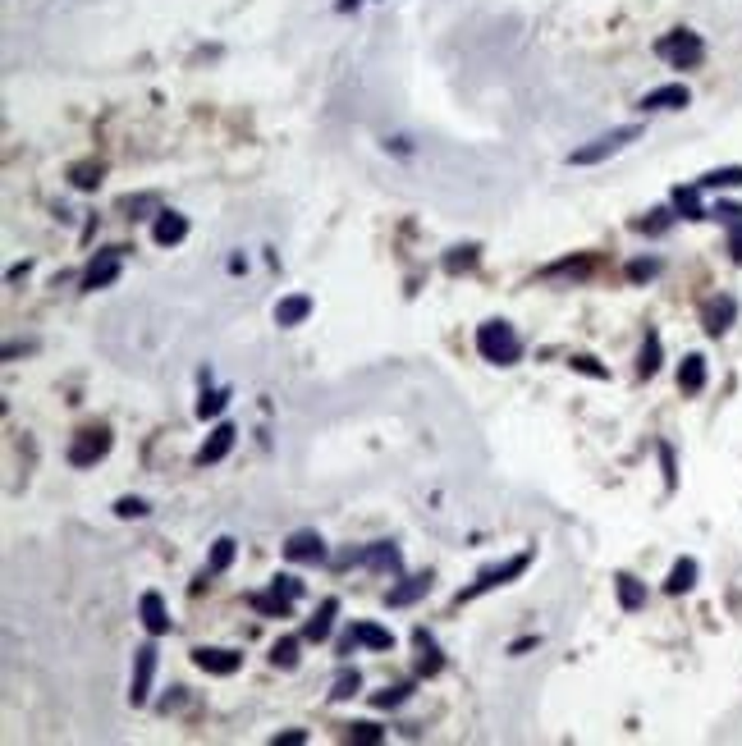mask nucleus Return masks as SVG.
Returning a JSON list of instances; mask_svg holds the SVG:
<instances>
[{"label": "nucleus", "mask_w": 742, "mask_h": 746, "mask_svg": "<svg viewBox=\"0 0 742 746\" xmlns=\"http://www.w3.org/2000/svg\"><path fill=\"white\" fill-rule=\"evenodd\" d=\"M477 353L495 366H513L523 357V339H518V330L509 321H486V326H477Z\"/></svg>", "instance_id": "obj_1"}, {"label": "nucleus", "mask_w": 742, "mask_h": 746, "mask_svg": "<svg viewBox=\"0 0 742 746\" xmlns=\"http://www.w3.org/2000/svg\"><path fill=\"white\" fill-rule=\"evenodd\" d=\"M528 568H532V550L513 554V559H504V563H495V568H481V572H477V581H472V586H463V590L454 595V605H472L477 595H486V590H495V586H509L513 577H523Z\"/></svg>", "instance_id": "obj_2"}, {"label": "nucleus", "mask_w": 742, "mask_h": 746, "mask_svg": "<svg viewBox=\"0 0 742 746\" xmlns=\"http://www.w3.org/2000/svg\"><path fill=\"white\" fill-rule=\"evenodd\" d=\"M642 137V124H623V128H610V133H601V137H591L586 146H577V152H568V165H601V161H610V156H619L628 142H637Z\"/></svg>", "instance_id": "obj_3"}, {"label": "nucleus", "mask_w": 742, "mask_h": 746, "mask_svg": "<svg viewBox=\"0 0 742 746\" xmlns=\"http://www.w3.org/2000/svg\"><path fill=\"white\" fill-rule=\"evenodd\" d=\"M655 55L664 64H674V69H697L706 60V42L692 33V28H674V33H664L655 42Z\"/></svg>", "instance_id": "obj_4"}, {"label": "nucleus", "mask_w": 742, "mask_h": 746, "mask_svg": "<svg viewBox=\"0 0 742 746\" xmlns=\"http://www.w3.org/2000/svg\"><path fill=\"white\" fill-rule=\"evenodd\" d=\"M110 430L106 426H83L79 435L69 439V467H97L110 454Z\"/></svg>", "instance_id": "obj_5"}, {"label": "nucleus", "mask_w": 742, "mask_h": 746, "mask_svg": "<svg viewBox=\"0 0 742 746\" xmlns=\"http://www.w3.org/2000/svg\"><path fill=\"white\" fill-rule=\"evenodd\" d=\"M152 678H157V641H142L133 650V683H128V705L152 701Z\"/></svg>", "instance_id": "obj_6"}, {"label": "nucleus", "mask_w": 742, "mask_h": 746, "mask_svg": "<svg viewBox=\"0 0 742 746\" xmlns=\"http://www.w3.org/2000/svg\"><path fill=\"white\" fill-rule=\"evenodd\" d=\"M193 664L202 668V674H211V678H230V674L243 668V655L239 650H220V646H197Z\"/></svg>", "instance_id": "obj_7"}, {"label": "nucleus", "mask_w": 742, "mask_h": 746, "mask_svg": "<svg viewBox=\"0 0 742 746\" xmlns=\"http://www.w3.org/2000/svg\"><path fill=\"white\" fill-rule=\"evenodd\" d=\"M362 568L366 572H381V577H404V554L395 541H371L362 550Z\"/></svg>", "instance_id": "obj_8"}, {"label": "nucleus", "mask_w": 742, "mask_h": 746, "mask_svg": "<svg viewBox=\"0 0 742 746\" xmlns=\"http://www.w3.org/2000/svg\"><path fill=\"white\" fill-rule=\"evenodd\" d=\"M737 321V297L733 293H715L710 303L701 307V326H706V335L710 339H719V335H728V326Z\"/></svg>", "instance_id": "obj_9"}, {"label": "nucleus", "mask_w": 742, "mask_h": 746, "mask_svg": "<svg viewBox=\"0 0 742 746\" xmlns=\"http://www.w3.org/2000/svg\"><path fill=\"white\" fill-rule=\"evenodd\" d=\"M124 252H128V248H106V252H101V257H97V261L83 270V288H88V293H97V288H110V284L119 279Z\"/></svg>", "instance_id": "obj_10"}, {"label": "nucleus", "mask_w": 742, "mask_h": 746, "mask_svg": "<svg viewBox=\"0 0 742 746\" xmlns=\"http://www.w3.org/2000/svg\"><path fill=\"white\" fill-rule=\"evenodd\" d=\"M234 439H239V426H234V421H220V426L206 435V444L197 449V463H202V467L225 463V458H230V449H234Z\"/></svg>", "instance_id": "obj_11"}, {"label": "nucleus", "mask_w": 742, "mask_h": 746, "mask_svg": "<svg viewBox=\"0 0 742 746\" xmlns=\"http://www.w3.org/2000/svg\"><path fill=\"white\" fill-rule=\"evenodd\" d=\"M138 619L142 628L152 632V637H166L175 623H170V609H166V595L161 590H142V600H138Z\"/></svg>", "instance_id": "obj_12"}, {"label": "nucleus", "mask_w": 742, "mask_h": 746, "mask_svg": "<svg viewBox=\"0 0 742 746\" xmlns=\"http://www.w3.org/2000/svg\"><path fill=\"white\" fill-rule=\"evenodd\" d=\"M234 554H239V541H234V536H220V541L211 545V559H206V568L197 572V581H193V590H202L206 581H215L220 572H225V568L234 563Z\"/></svg>", "instance_id": "obj_13"}, {"label": "nucleus", "mask_w": 742, "mask_h": 746, "mask_svg": "<svg viewBox=\"0 0 742 746\" xmlns=\"http://www.w3.org/2000/svg\"><path fill=\"white\" fill-rule=\"evenodd\" d=\"M284 559L289 563H321L326 559V541L317 532H293L289 545H284Z\"/></svg>", "instance_id": "obj_14"}, {"label": "nucleus", "mask_w": 742, "mask_h": 746, "mask_svg": "<svg viewBox=\"0 0 742 746\" xmlns=\"http://www.w3.org/2000/svg\"><path fill=\"white\" fill-rule=\"evenodd\" d=\"M152 239L161 243V248H175V243H184L188 239V215H179V211H157V225H152Z\"/></svg>", "instance_id": "obj_15"}, {"label": "nucleus", "mask_w": 742, "mask_h": 746, "mask_svg": "<svg viewBox=\"0 0 742 746\" xmlns=\"http://www.w3.org/2000/svg\"><path fill=\"white\" fill-rule=\"evenodd\" d=\"M335 614H339V600H335V595H326V600L317 605V614L303 623V641H330V632H335Z\"/></svg>", "instance_id": "obj_16"}, {"label": "nucleus", "mask_w": 742, "mask_h": 746, "mask_svg": "<svg viewBox=\"0 0 742 746\" xmlns=\"http://www.w3.org/2000/svg\"><path fill=\"white\" fill-rule=\"evenodd\" d=\"M683 106H692V92L683 83H664L642 97V110H683Z\"/></svg>", "instance_id": "obj_17"}, {"label": "nucleus", "mask_w": 742, "mask_h": 746, "mask_svg": "<svg viewBox=\"0 0 742 746\" xmlns=\"http://www.w3.org/2000/svg\"><path fill=\"white\" fill-rule=\"evenodd\" d=\"M422 595H431V572L399 577V586H390V595H385V605H390V609H404V605L422 600Z\"/></svg>", "instance_id": "obj_18"}, {"label": "nucleus", "mask_w": 742, "mask_h": 746, "mask_svg": "<svg viewBox=\"0 0 742 746\" xmlns=\"http://www.w3.org/2000/svg\"><path fill=\"white\" fill-rule=\"evenodd\" d=\"M413 641H417V678H435L440 668H444V655H440L435 637H431L426 628H417V632H413Z\"/></svg>", "instance_id": "obj_19"}, {"label": "nucleus", "mask_w": 742, "mask_h": 746, "mask_svg": "<svg viewBox=\"0 0 742 746\" xmlns=\"http://www.w3.org/2000/svg\"><path fill=\"white\" fill-rule=\"evenodd\" d=\"M308 316H312V297L308 293H289V297H280V303H275V326H284V330L303 326Z\"/></svg>", "instance_id": "obj_20"}, {"label": "nucleus", "mask_w": 742, "mask_h": 746, "mask_svg": "<svg viewBox=\"0 0 742 746\" xmlns=\"http://www.w3.org/2000/svg\"><path fill=\"white\" fill-rule=\"evenodd\" d=\"M614 590H619V609H623V614L646 609V586H642L633 572H619V577H614Z\"/></svg>", "instance_id": "obj_21"}, {"label": "nucleus", "mask_w": 742, "mask_h": 746, "mask_svg": "<svg viewBox=\"0 0 742 746\" xmlns=\"http://www.w3.org/2000/svg\"><path fill=\"white\" fill-rule=\"evenodd\" d=\"M679 390L683 394H701L706 390V357L701 353H688L683 366H679Z\"/></svg>", "instance_id": "obj_22"}, {"label": "nucleus", "mask_w": 742, "mask_h": 746, "mask_svg": "<svg viewBox=\"0 0 742 746\" xmlns=\"http://www.w3.org/2000/svg\"><path fill=\"white\" fill-rule=\"evenodd\" d=\"M670 206L679 211V220H706V206H701V184H688V188H674Z\"/></svg>", "instance_id": "obj_23"}, {"label": "nucleus", "mask_w": 742, "mask_h": 746, "mask_svg": "<svg viewBox=\"0 0 742 746\" xmlns=\"http://www.w3.org/2000/svg\"><path fill=\"white\" fill-rule=\"evenodd\" d=\"M697 559H679L674 568H670V577H664V590H670V595H688L692 586H697Z\"/></svg>", "instance_id": "obj_24"}, {"label": "nucleus", "mask_w": 742, "mask_h": 746, "mask_svg": "<svg viewBox=\"0 0 742 746\" xmlns=\"http://www.w3.org/2000/svg\"><path fill=\"white\" fill-rule=\"evenodd\" d=\"M674 220H679V211L674 206H655L646 220H637V234H646V239H660V234H670V225H674Z\"/></svg>", "instance_id": "obj_25"}, {"label": "nucleus", "mask_w": 742, "mask_h": 746, "mask_svg": "<svg viewBox=\"0 0 742 746\" xmlns=\"http://www.w3.org/2000/svg\"><path fill=\"white\" fill-rule=\"evenodd\" d=\"M353 632H357V646H366V650H390L395 646V632L381 628V623H353Z\"/></svg>", "instance_id": "obj_26"}, {"label": "nucleus", "mask_w": 742, "mask_h": 746, "mask_svg": "<svg viewBox=\"0 0 742 746\" xmlns=\"http://www.w3.org/2000/svg\"><path fill=\"white\" fill-rule=\"evenodd\" d=\"M248 605H252L257 614H266V619H289V609H293V600H289V595H280V590H271V595H248Z\"/></svg>", "instance_id": "obj_27"}, {"label": "nucleus", "mask_w": 742, "mask_h": 746, "mask_svg": "<svg viewBox=\"0 0 742 746\" xmlns=\"http://www.w3.org/2000/svg\"><path fill=\"white\" fill-rule=\"evenodd\" d=\"M101 175H106L101 161H79V165L69 170V184H73V188H83V193H92V188L101 184Z\"/></svg>", "instance_id": "obj_28"}, {"label": "nucleus", "mask_w": 742, "mask_h": 746, "mask_svg": "<svg viewBox=\"0 0 742 746\" xmlns=\"http://www.w3.org/2000/svg\"><path fill=\"white\" fill-rule=\"evenodd\" d=\"M225 408H230V390H211V385H202V399H197V417H202V421L220 417Z\"/></svg>", "instance_id": "obj_29"}, {"label": "nucleus", "mask_w": 742, "mask_h": 746, "mask_svg": "<svg viewBox=\"0 0 742 746\" xmlns=\"http://www.w3.org/2000/svg\"><path fill=\"white\" fill-rule=\"evenodd\" d=\"M697 184H701V193H706V188H742V165H719V170H706Z\"/></svg>", "instance_id": "obj_30"}, {"label": "nucleus", "mask_w": 742, "mask_h": 746, "mask_svg": "<svg viewBox=\"0 0 742 746\" xmlns=\"http://www.w3.org/2000/svg\"><path fill=\"white\" fill-rule=\"evenodd\" d=\"M299 646H303V637H280L271 646V664L275 668H299Z\"/></svg>", "instance_id": "obj_31"}, {"label": "nucleus", "mask_w": 742, "mask_h": 746, "mask_svg": "<svg viewBox=\"0 0 742 746\" xmlns=\"http://www.w3.org/2000/svg\"><path fill=\"white\" fill-rule=\"evenodd\" d=\"M660 357H664V348H660V335H646V344H642V357H637V376H655V371H660Z\"/></svg>", "instance_id": "obj_32"}, {"label": "nucleus", "mask_w": 742, "mask_h": 746, "mask_svg": "<svg viewBox=\"0 0 742 746\" xmlns=\"http://www.w3.org/2000/svg\"><path fill=\"white\" fill-rule=\"evenodd\" d=\"M357 687H362V674H357V668H339V678H335V687H330V701H348V696H357Z\"/></svg>", "instance_id": "obj_33"}, {"label": "nucleus", "mask_w": 742, "mask_h": 746, "mask_svg": "<svg viewBox=\"0 0 742 746\" xmlns=\"http://www.w3.org/2000/svg\"><path fill=\"white\" fill-rule=\"evenodd\" d=\"M408 696H413V683H399V687H385V692H376V696H371V705H376V710H399Z\"/></svg>", "instance_id": "obj_34"}, {"label": "nucleus", "mask_w": 742, "mask_h": 746, "mask_svg": "<svg viewBox=\"0 0 742 746\" xmlns=\"http://www.w3.org/2000/svg\"><path fill=\"white\" fill-rule=\"evenodd\" d=\"M119 211H128V220H138L142 211H152V215H157V211H161V197H157V193H138V197H124Z\"/></svg>", "instance_id": "obj_35"}, {"label": "nucleus", "mask_w": 742, "mask_h": 746, "mask_svg": "<svg viewBox=\"0 0 742 746\" xmlns=\"http://www.w3.org/2000/svg\"><path fill=\"white\" fill-rule=\"evenodd\" d=\"M568 366H573V371H582V376H591V381H610V371H605L596 357H591V353H573V357H568Z\"/></svg>", "instance_id": "obj_36"}, {"label": "nucleus", "mask_w": 742, "mask_h": 746, "mask_svg": "<svg viewBox=\"0 0 742 746\" xmlns=\"http://www.w3.org/2000/svg\"><path fill=\"white\" fill-rule=\"evenodd\" d=\"M468 266H477V243H468V248H454L450 257H444V270H450V275H459V270H468Z\"/></svg>", "instance_id": "obj_37"}, {"label": "nucleus", "mask_w": 742, "mask_h": 746, "mask_svg": "<svg viewBox=\"0 0 742 746\" xmlns=\"http://www.w3.org/2000/svg\"><path fill=\"white\" fill-rule=\"evenodd\" d=\"M271 590L289 595V600H303V581L293 577V572H275V577H271Z\"/></svg>", "instance_id": "obj_38"}, {"label": "nucleus", "mask_w": 742, "mask_h": 746, "mask_svg": "<svg viewBox=\"0 0 742 746\" xmlns=\"http://www.w3.org/2000/svg\"><path fill=\"white\" fill-rule=\"evenodd\" d=\"M152 508H147V499H138V495H124V499H115V517H147Z\"/></svg>", "instance_id": "obj_39"}, {"label": "nucleus", "mask_w": 742, "mask_h": 746, "mask_svg": "<svg viewBox=\"0 0 742 746\" xmlns=\"http://www.w3.org/2000/svg\"><path fill=\"white\" fill-rule=\"evenodd\" d=\"M348 741H362V746H376V741H385V732H381L376 723H348Z\"/></svg>", "instance_id": "obj_40"}, {"label": "nucleus", "mask_w": 742, "mask_h": 746, "mask_svg": "<svg viewBox=\"0 0 742 746\" xmlns=\"http://www.w3.org/2000/svg\"><path fill=\"white\" fill-rule=\"evenodd\" d=\"M660 275V261L655 257H642V261H628V279L642 284V279H655Z\"/></svg>", "instance_id": "obj_41"}, {"label": "nucleus", "mask_w": 742, "mask_h": 746, "mask_svg": "<svg viewBox=\"0 0 742 746\" xmlns=\"http://www.w3.org/2000/svg\"><path fill=\"white\" fill-rule=\"evenodd\" d=\"M655 449H660V467H664V486H670V490H674V486H679V467H674V449H670V444H664V439L655 444Z\"/></svg>", "instance_id": "obj_42"}, {"label": "nucleus", "mask_w": 742, "mask_h": 746, "mask_svg": "<svg viewBox=\"0 0 742 746\" xmlns=\"http://www.w3.org/2000/svg\"><path fill=\"white\" fill-rule=\"evenodd\" d=\"M710 215H715V220H724V230H728V225H742V206H737V202H719Z\"/></svg>", "instance_id": "obj_43"}, {"label": "nucleus", "mask_w": 742, "mask_h": 746, "mask_svg": "<svg viewBox=\"0 0 742 746\" xmlns=\"http://www.w3.org/2000/svg\"><path fill=\"white\" fill-rule=\"evenodd\" d=\"M271 741H275V746H303V741H308V732H303V728H289V732H275Z\"/></svg>", "instance_id": "obj_44"}, {"label": "nucleus", "mask_w": 742, "mask_h": 746, "mask_svg": "<svg viewBox=\"0 0 742 746\" xmlns=\"http://www.w3.org/2000/svg\"><path fill=\"white\" fill-rule=\"evenodd\" d=\"M728 257L742 266V225H728Z\"/></svg>", "instance_id": "obj_45"}, {"label": "nucleus", "mask_w": 742, "mask_h": 746, "mask_svg": "<svg viewBox=\"0 0 742 746\" xmlns=\"http://www.w3.org/2000/svg\"><path fill=\"white\" fill-rule=\"evenodd\" d=\"M179 705H184V687H175V696H166V701H161V710H166V714H170V710H179Z\"/></svg>", "instance_id": "obj_46"}, {"label": "nucleus", "mask_w": 742, "mask_h": 746, "mask_svg": "<svg viewBox=\"0 0 742 746\" xmlns=\"http://www.w3.org/2000/svg\"><path fill=\"white\" fill-rule=\"evenodd\" d=\"M362 5H366V0H335L339 14H353V10H362Z\"/></svg>", "instance_id": "obj_47"}, {"label": "nucleus", "mask_w": 742, "mask_h": 746, "mask_svg": "<svg viewBox=\"0 0 742 746\" xmlns=\"http://www.w3.org/2000/svg\"><path fill=\"white\" fill-rule=\"evenodd\" d=\"M385 146H395L399 156H408V152H413V146H408V137H385Z\"/></svg>", "instance_id": "obj_48"}, {"label": "nucleus", "mask_w": 742, "mask_h": 746, "mask_svg": "<svg viewBox=\"0 0 742 746\" xmlns=\"http://www.w3.org/2000/svg\"><path fill=\"white\" fill-rule=\"evenodd\" d=\"M532 646H537V637H523V641H513V646H509V655H523V650H532Z\"/></svg>", "instance_id": "obj_49"}, {"label": "nucleus", "mask_w": 742, "mask_h": 746, "mask_svg": "<svg viewBox=\"0 0 742 746\" xmlns=\"http://www.w3.org/2000/svg\"><path fill=\"white\" fill-rule=\"evenodd\" d=\"M243 270H248V257L234 252V257H230V275H243Z\"/></svg>", "instance_id": "obj_50"}]
</instances>
